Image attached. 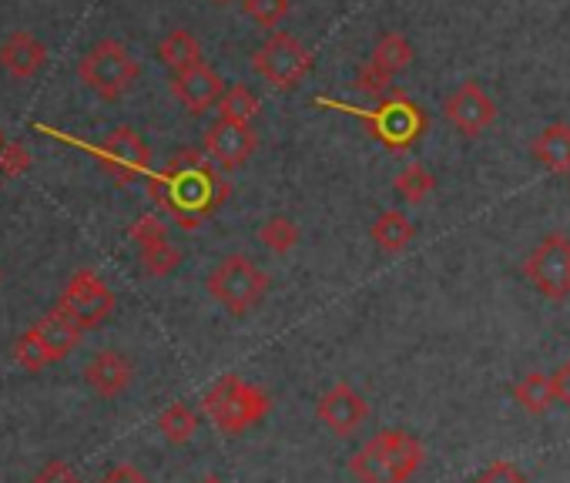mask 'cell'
I'll list each match as a JSON object with an SVG mask.
<instances>
[{
    "instance_id": "6da1fadb",
    "label": "cell",
    "mask_w": 570,
    "mask_h": 483,
    "mask_svg": "<svg viewBox=\"0 0 570 483\" xmlns=\"http://www.w3.org/2000/svg\"><path fill=\"white\" fill-rule=\"evenodd\" d=\"M151 198L181 225L198 228L228 198V185L218 178L215 161L205 151H178L148 185Z\"/></svg>"
},
{
    "instance_id": "4dcf8cb0",
    "label": "cell",
    "mask_w": 570,
    "mask_h": 483,
    "mask_svg": "<svg viewBox=\"0 0 570 483\" xmlns=\"http://www.w3.org/2000/svg\"><path fill=\"white\" fill-rule=\"evenodd\" d=\"M31 161L35 158H31L28 145L8 141L4 148H0V178H21V175H28Z\"/></svg>"
},
{
    "instance_id": "5b68a950",
    "label": "cell",
    "mask_w": 570,
    "mask_h": 483,
    "mask_svg": "<svg viewBox=\"0 0 570 483\" xmlns=\"http://www.w3.org/2000/svg\"><path fill=\"white\" fill-rule=\"evenodd\" d=\"M141 65L121 41H98L78 65V78L85 81L88 91H95L105 101H118L131 91L138 81Z\"/></svg>"
},
{
    "instance_id": "7402d4cb",
    "label": "cell",
    "mask_w": 570,
    "mask_h": 483,
    "mask_svg": "<svg viewBox=\"0 0 570 483\" xmlns=\"http://www.w3.org/2000/svg\"><path fill=\"white\" fill-rule=\"evenodd\" d=\"M370 65L393 78V75H400L403 68H410V65H413V45H410L400 31H390V34H383V38H380V45H376V51H373Z\"/></svg>"
},
{
    "instance_id": "1f68e13d",
    "label": "cell",
    "mask_w": 570,
    "mask_h": 483,
    "mask_svg": "<svg viewBox=\"0 0 570 483\" xmlns=\"http://www.w3.org/2000/svg\"><path fill=\"white\" fill-rule=\"evenodd\" d=\"M473 483H527V476L513 466V463H507V460H497V463H490Z\"/></svg>"
},
{
    "instance_id": "4316f807",
    "label": "cell",
    "mask_w": 570,
    "mask_h": 483,
    "mask_svg": "<svg viewBox=\"0 0 570 483\" xmlns=\"http://www.w3.org/2000/svg\"><path fill=\"white\" fill-rule=\"evenodd\" d=\"M138 259H141V269L148 276H155V279H165V276H171L181 266V253L171 246V241H158V246L141 249Z\"/></svg>"
},
{
    "instance_id": "ffe728a7",
    "label": "cell",
    "mask_w": 570,
    "mask_h": 483,
    "mask_svg": "<svg viewBox=\"0 0 570 483\" xmlns=\"http://www.w3.org/2000/svg\"><path fill=\"white\" fill-rule=\"evenodd\" d=\"M370 235H373V241H376V246H380L386 256H396V253L410 249V241H413L416 228H413V221H410L403 211L390 208V211H383V215L373 221Z\"/></svg>"
},
{
    "instance_id": "30bf717a",
    "label": "cell",
    "mask_w": 570,
    "mask_h": 483,
    "mask_svg": "<svg viewBox=\"0 0 570 483\" xmlns=\"http://www.w3.org/2000/svg\"><path fill=\"white\" fill-rule=\"evenodd\" d=\"M443 111H446V121L466 138L483 135L497 121V101L476 81H463L456 91H450Z\"/></svg>"
},
{
    "instance_id": "5bb4252c",
    "label": "cell",
    "mask_w": 570,
    "mask_h": 483,
    "mask_svg": "<svg viewBox=\"0 0 570 483\" xmlns=\"http://www.w3.org/2000/svg\"><path fill=\"white\" fill-rule=\"evenodd\" d=\"M171 95L178 98V105L191 115H205L208 108H215L225 95V81L215 68L208 65H195L181 75H171Z\"/></svg>"
},
{
    "instance_id": "e575fe53",
    "label": "cell",
    "mask_w": 570,
    "mask_h": 483,
    "mask_svg": "<svg viewBox=\"0 0 570 483\" xmlns=\"http://www.w3.org/2000/svg\"><path fill=\"white\" fill-rule=\"evenodd\" d=\"M360 88H363V91H370V95H380V91H386V88H390V75H383L380 68L366 65V68L360 71Z\"/></svg>"
},
{
    "instance_id": "8fae6325",
    "label": "cell",
    "mask_w": 570,
    "mask_h": 483,
    "mask_svg": "<svg viewBox=\"0 0 570 483\" xmlns=\"http://www.w3.org/2000/svg\"><path fill=\"white\" fill-rule=\"evenodd\" d=\"M258 148V135L252 125L242 121H228L218 118L208 131H205V155L218 165V168H238L245 165Z\"/></svg>"
},
{
    "instance_id": "e0dca14e",
    "label": "cell",
    "mask_w": 570,
    "mask_h": 483,
    "mask_svg": "<svg viewBox=\"0 0 570 483\" xmlns=\"http://www.w3.org/2000/svg\"><path fill=\"white\" fill-rule=\"evenodd\" d=\"M31 329H35L38 339L45 343L51 363L68 359V356L81 346V336H85V329H81L71 316H65L61 309H51L48 316H41Z\"/></svg>"
},
{
    "instance_id": "d6986e66",
    "label": "cell",
    "mask_w": 570,
    "mask_h": 483,
    "mask_svg": "<svg viewBox=\"0 0 570 483\" xmlns=\"http://www.w3.org/2000/svg\"><path fill=\"white\" fill-rule=\"evenodd\" d=\"M158 61H161L171 75H181V71H188V68H195V65H205V61H202V45H198V38H195L191 31H185V28H175V31H168V34L158 41Z\"/></svg>"
},
{
    "instance_id": "74e56055",
    "label": "cell",
    "mask_w": 570,
    "mask_h": 483,
    "mask_svg": "<svg viewBox=\"0 0 570 483\" xmlns=\"http://www.w3.org/2000/svg\"><path fill=\"white\" fill-rule=\"evenodd\" d=\"M4 145H8V141H4V135H0V148H4Z\"/></svg>"
},
{
    "instance_id": "603a6c76",
    "label": "cell",
    "mask_w": 570,
    "mask_h": 483,
    "mask_svg": "<svg viewBox=\"0 0 570 483\" xmlns=\"http://www.w3.org/2000/svg\"><path fill=\"white\" fill-rule=\"evenodd\" d=\"M258 241L272 256H289L299 246V225L289 215H272L258 228Z\"/></svg>"
},
{
    "instance_id": "2e32d148",
    "label": "cell",
    "mask_w": 570,
    "mask_h": 483,
    "mask_svg": "<svg viewBox=\"0 0 570 483\" xmlns=\"http://www.w3.org/2000/svg\"><path fill=\"white\" fill-rule=\"evenodd\" d=\"M48 65V48L31 31H14L0 45V68L11 78H35Z\"/></svg>"
},
{
    "instance_id": "f546056e",
    "label": "cell",
    "mask_w": 570,
    "mask_h": 483,
    "mask_svg": "<svg viewBox=\"0 0 570 483\" xmlns=\"http://www.w3.org/2000/svg\"><path fill=\"white\" fill-rule=\"evenodd\" d=\"M128 235H131V241L138 246V253L148 249V246H158V241H168V228H165V221H161L158 215H141V218L128 228Z\"/></svg>"
},
{
    "instance_id": "ac0fdd59",
    "label": "cell",
    "mask_w": 570,
    "mask_h": 483,
    "mask_svg": "<svg viewBox=\"0 0 570 483\" xmlns=\"http://www.w3.org/2000/svg\"><path fill=\"white\" fill-rule=\"evenodd\" d=\"M533 158H537L547 171L567 175V171H570V125H560V121L547 125V128L537 135V141H533Z\"/></svg>"
},
{
    "instance_id": "8d00e7d4",
    "label": "cell",
    "mask_w": 570,
    "mask_h": 483,
    "mask_svg": "<svg viewBox=\"0 0 570 483\" xmlns=\"http://www.w3.org/2000/svg\"><path fill=\"white\" fill-rule=\"evenodd\" d=\"M198 483H225V480H222V476H215V473H208V476H202Z\"/></svg>"
},
{
    "instance_id": "f35d334b",
    "label": "cell",
    "mask_w": 570,
    "mask_h": 483,
    "mask_svg": "<svg viewBox=\"0 0 570 483\" xmlns=\"http://www.w3.org/2000/svg\"><path fill=\"white\" fill-rule=\"evenodd\" d=\"M215 4H225V0H215Z\"/></svg>"
},
{
    "instance_id": "ba28073f",
    "label": "cell",
    "mask_w": 570,
    "mask_h": 483,
    "mask_svg": "<svg viewBox=\"0 0 570 483\" xmlns=\"http://www.w3.org/2000/svg\"><path fill=\"white\" fill-rule=\"evenodd\" d=\"M527 279L540 289V296L560 303L570 296V238L567 235H547L540 246L523 263Z\"/></svg>"
},
{
    "instance_id": "8992f818",
    "label": "cell",
    "mask_w": 570,
    "mask_h": 483,
    "mask_svg": "<svg viewBox=\"0 0 570 483\" xmlns=\"http://www.w3.org/2000/svg\"><path fill=\"white\" fill-rule=\"evenodd\" d=\"M252 68L272 88H296L313 71V55L285 31H272L252 55Z\"/></svg>"
},
{
    "instance_id": "3957f363",
    "label": "cell",
    "mask_w": 570,
    "mask_h": 483,
    "mask_svg": "<svg viewBox=\"0 0 570 483\" xmlns=\"http://www.w3.org/2000/svg\"><path fill=\"white\" fill-rule=\"evenodd\" d=\"M202 406L222 433H245L268 416L272 400L262 386H255L242 376H222L205 393Z\"/></svg>"
},
{
    "instance_id": "cb8c5ba5",
    "label": "cell",
    "mask_w": 570,
    "mask_h": 483,
    "mask_svg": "<svg viewBox=\"0 0 570 483\" xmlns=\"http://www.w3.org/2000/svg\"><path fill=\"white\" fill-rule=\"evenodd\" d=\"M158 430L171 446L188 443L198 433V413L188 403H171L161 416H158Z\"/></svg>"
},
{
    "instance_id": "d6a6232c",
    "label": "cell",
    "mask_w": 570,
    "mask_h": 483,
    "mask_svg": "<svg viewBox=\"0 0 570 483\" xmlns=\"http://www.w3.org/2000/svg\"><path fill=\"white\" fill-rule=\"evenodd\" d=\"M31 483H85L81 476H78V470L71 466V463H65V460H51Z\"/></svg>"
},
{
    "instance_id": "f1b7e54d",
    "label": "cell",
    "mask_w": 570,
    "mask_h": 483,
    "mask_svg": "<svg viewBox=\"0 0 570 483\" xmlns=\"http://www.w3.org/2000/svg\"><path fill=\"white\" fill-rule=\"evenodd\" d=\"M14 363L24 366L28 373H41V369L55 366L51 356H48V349H45V343L38 339L35 329H28V333L14 343Z\"/></svg>"
},
{
    "instance_id": "83f0119b",
    "label": "cell",
    "mask_w": 570,
    "mask_h": 483,
    "mask_svg": "<svg viewBox=\"0 0 570 483\" xmlns=\"http://www.w3.org/2000/svg\"><path fill=\"white\" fill-rule=\"evenodd\" d=\"M242 11L248 21L272 31L285 21V14H289V0H242Z\"/></svg>"
},
{
    "instance_id": "277c9868",
    "label": "cell",
    "mask_w": 570,
    "mask_h": 483,
    "mask_svg": "<svg viewBox=\"0 0 570 483\" xmlns=\"http://www.w3.org/2000/svg\"><path fill=\"white\" fill-rule=\"evenodd\" d=\"M208 296L232 316H248L268 293V276L248 256H225L208 273Z\"/></svg>"
},
{
    "instance_id": "d4e9b609",
    "label": "cell",
    "mask_w": 570,
    "mask_h": 483,
    "mask_svg": "<svg viewBox=\"0 0 570 483\" xmlns=\"http://www.w3.org/2000/svg\"><path fill=\"white\" fill-rule=\"evenodd\" d=\"M396 195L406 201V205H423L430 195H433V188H436V178L420 165V161H413V165H406L400 175H396Z\"/></svg>"
},
{
    "instance_id": "52a82bcc",
    "label": "cell",
    "mask_w": 570,
    "mask_h": 483,
    "mask_svg": "<svg viewBox=\"0 0 570 483\" xmlns=\"http://www.w3.org/2000/svg\"><path fill=\"white\" fill-rule=\"evenodd\" d=\"M55 309L71 316L81 329H98L115 313V293L95 269H78Z\"/></svg>"
},
{
    "instance_id": "7a4b0ae2",
    "label": "cell",
    "mask_w": 570,
    "mask_h": 483,
    "mask_svg": "<svg viewBox=\"0 0 570 483\" xmlns=\"http://www.w3.org/2000/svg\"><path fill=\"white\" fill-rule=\"evenodd\" d=\"M423 463V443L406 430H383L370 436L350 460L360 483H410Z\"/></svg>"
},
{
    "instance_id": "44dd1931",
    "label": "cell",
    "mask_w": 570,
    "mask_h": 483,
    "mask_svg": "<svg viewBox=\"0 0 570 483\" xmlns=\"http://www.w3.org/2000/svg\"><path fill=\"white\" fill-rule=\"evenodd\" d=\"M513 396H517V403H520L527 413H533V416H540V413H547L553 403H560L557 383H553V376H547V373H527V376L513 386Z\"/></svg>"
},
{
    "instance_id": "836d02e7",
    "label": "cell",
    "mask_w": 570,
    "mask_h": 483,
    "mask_svg": "<svg viewBox=\"0 0 570 483\" xmlns=\"http://www.w3.org/2000/svg\"><path fill=\"white\" fill-rule=\"evenodd\" d=\"M101 483H151V480L138 466H131V463H115L111 470H105Z\"/></svg>"
},
{
    "instance_id": "4fadbf2b",
    "label": "cell",
    "mask_w": 570,
    "mask_h": 483,
    "mask_svg": "<svg viewBox=\"0 0 570 483\" xmlns=\"http://www.w3.org/2000/svg\"><path fill=\"white\" fill-rule=\"evenodd\" d=\"M316 416L320 423H326L336 436H353L366 416H370V403L360 390H353L350 383H336L330 393L320 396L316 403Z\"/></svg>"
},
{
    "instance_id": "9a60e30c",
    "label": "cell",
    "mask_w": 570,
    "mask_h": 483,
    "mask_svg": "<svg viewBox=\"0 0 570 483\" xmlns=\"http://www.w3.org/2000/svg\"><path fill=\"white\" fill-rule=\"evenodd\" d=\"M131 376H135L131 359L121 356L118 349H101V353H95V356L88 359V366H85V383H88L101 400L121 396V393L131 386Z\"/></svg>"
},
{
    "instance_id": "484cf974",
    "label": "cell",
    "mask_w": 570,
    "mask_h": 483,
    "mask_svg": "<svg viewBox=\"0 0 570 483\" xmlns=\"http://www.w3.org/2000/svg\"><path fill=\"white\" fill-rule=\"evenodd\" d=\"M218 111H222V118H228V121L252 125V118L258 115V98H255L252 88L232 85V88H225V95H222V101H218Z\"/></svg>"
},
{
    "instance_id": "9c48e42d",
    "label": "cell",
    "mask_w": 570,
    "mask_h": 483,
    "mask_svg": "<svg viewBox=\"0 0 570 483\" xmlns=\"http://www.w3.org/2000/svg\"><path fill=\"white\" fill-rule=\"evenodd\" d=\"M98 161L121 185H131L135 178L151 171V151H148L145 138L135 128H115L98 145Z\"/></svg>"
},
{
    "instance_id": "d590c367",
    "label": "cell",
    "mask_w": 570,
    "mask_h": 483,
    "mask_svg": "<svg viewBox=\"0 0 570 483\" xmlns=\"http://www.w3.org/2000/svg\"><path fill=\"white\" fill-rule=\"evenodd\" d=\"M553 383H557V396H560V403H567V406H570V363H563V366L557 369Z\"/></svg>"
},
{
    "instance_id": "7c38bea8",
    "label": "cell",
    "mask_w": 570,
    "mask_h": 483,
    "mask_svg": "<svg viewBox=\"0 0 570 483\" xmlns=\"http://www.w3.org/2000/svg\"><path fill=\"white\" fill-rule=\"evenodd\" d=\"M370 125H373V135H376L386 148L400 151V148H410V145L420 138V131H423L426 121H423V111H420L413 101L393 98V101H386L380 111L370 115Z\"/></svg>"
}]
</instances>
